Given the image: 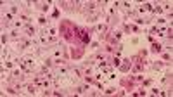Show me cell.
<instances>
[{
  "label": "cell",
  "instance_id": "2",
  "mask_svg": "<svg viewBox=\"0 0 173 97\" xmlns=\"http://www.w3.org/2000/svg\"><path fill=\"white\" fill-rule=\"evenodd\" d=\"M71 56H73V59L82 57V56H83V48H82V47H74V48H71Z\"/></svg>",
  "mask_w": 173,
  "mask_h": 97
},
{
  "label": "cell",
  "instance_id": "3",
  "mask_svg": "<svg viewBox=\"0 0 173 97\" xmlns=\"http://www.w3.org/2000/svg\"><path fill=\"white\" fill-rule=\"evenodd\" d=\"M152 50H154V52H161V45L159 44H154V45H152Z\"/></svg>",
  "mask_w": 173,
  "mask_h": 97
},
{
  "label": "cell",
  "instance_id": "1",
  "mask_svg": "<svg viewBox=\"0 0 173 97\" xmlns=\"http://www.w3.org/2000/svg\"><path fill=\"white\" fill-rule=\"evenodd\" d=\"M59 31L64 35L66 40H73L74 38V26H73V23L62 21V23H61V26H59Z\"/></svg>",
  "mask_w": 173,
  "mask_h": 97
}]
</instances>
